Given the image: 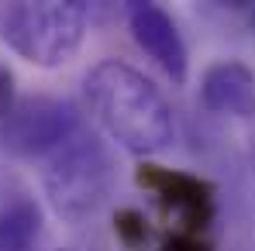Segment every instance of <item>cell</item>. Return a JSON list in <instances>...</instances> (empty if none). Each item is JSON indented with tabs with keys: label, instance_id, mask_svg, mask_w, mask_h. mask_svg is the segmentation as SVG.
I'll return each mask as SVG.
<instances>
[{
	"label": "cell",
	"instance_id": "obj_12",
	"mask_svg": "<svg viewBox=\"0 0 255 251\" xmlns=\"http://www.w3.org/2000/svg\"><path fill=\"white\" fill-rule=\"evenodd\" d=\"M59 251H73V248H59Z\"/></svg>",
	"mask_w": 255,
	"mask_h": 251
},
{
	"label": "cell",
	"instance_id": "obj_9",
	"mask_svg": "<svg viewBox=\"0 0 255 251\" xmlns=\"http://www.w3.org/2000/svg\"><path fill=\"white\" fill-rule=\"evenodd\" d=\"M114 231H118V238L125 241L128 248H141V245L148 241L145 217H141V210H134V207L118 210V217H114Z\"/></svg>",
	"mask_w": 255,
	"mask_h": 251
},
{
	"label": "cell",
	"instance_id": "obj_8",
	"mask_svg": "<svg viewBox=\"0 0 255 251\" xmlns=\"http://www.w3.org/2000/svg\"><path fill=\"white\" fill-rule=\"evenodd\" d=\"M42 231V210L28 186L14 175H0V251H31Z\"/></svg>",
	"mask_w": 255,
	"mask_h": 251
},
{
	"label": "cell",
	"instance_id": "obj_10",
	"mask_svg": "<svg viewBox=\"0 0 255 251\" xmlns=\"http://www.w3.org/2000/svg\"><path fill=\"white\" fill-rule=\"evenodd\" d=\"M159 251H214L207 234H186V231H172L169 238L159 245Z\"/></svg>",
	"mask_w": 255,
	"mask_h": 251
},
{
	"label": "cell",
	"instance_id": "obj_13",
	"mask_svg": "<svg viewBox=\"0 0 255 251\" xmlns=\"http://www.w3.org/2000/svg\"><path fill=\"white\" fill-rule=\"evenodd\" d=\"M252 24H255V17H252Z\"/></svg>",
	"mask_w": 255,
	"mask_h": 251
},
{
	"label": "cell",
	"instance_id": "obj_7",
	"mask_svg": "<svg viewBox=\"0 0 255 251\" xmlns=\"http://www.w3.org/2000/svg\"><path fill=\"white\" fill-rule=\"evenodd\" d=\"M200 100L221 117H255V69L242 59L211 62L200 76Z\"/></svg>",
	"mask_w": 255,
	"mask_h": 251
},
{
	"label": "cell",
	"instance_id": "obj_5",
	"mask_svg": "<svg viewBox=\"0 0 255 251\" xmlns=\"http://www.w3.org/2000/svg\"><path fill=\"white\" fill-rule=\"evenodd\" d=\"M138 186L155 196L176 231L207 234L214 220V186L207 179L162 166H138Z\"/></svg>",
	"mask_w": 255,
	"mask_h": 251
},
{
	"label": "cell",
	"instance_id": "obj_6",
	"mask_svg": "<svg viewBox=\"0 0 255 251\" xmlns=\"http://www.w3.org/2000/svg\"><path fill=\"white\" fill-rule=\"evenodd\" d=\"M128 28L138 48L169 76L172 83H186L190 73V52L179 35V24L172 21L169 10L159 3H131L128 7Z\"/></svg>",
	"mask_w": 255,
	"mask_h": 251
},
{
	"label": "cell",
	"instance_id": "obj_1",
	"mask_svg": "<svg viewBox=\"0 0 255 251\" xmlns=\"http://www.w3.org/2000/svg\"><path fill=\"white\" fill-rule=\"evenodd\" d=\"M86 100L100 127L131 155H155L172 145L176 121L162 89L121 59H104L86 73Z\"/></svg>",
	"mask_w": 255,
	"mask_h": 251
},
{
	"label": "cell",
	"instance_id": "obj_2",
	"mask_svg": "<svg viewBox=\"0 0 255 251\" xmlns=\"http://www.w3.org/2000/svg\"><path fill=\"white\" fill-rule=\"evenodd\" d=\"M86 28L90 7L80 0H0V42L38 69L66 66Z\"/></svg>",
	"mask_w": 255,
	"mask_h": 251
},
{
	"label": "cell",
	"instance_id": "obj_4",
	"mask_svg": "<svg viewBox=\"0 0 255 251\" xmlns=\"http://www.w3.org/2000/svg\"><path fill=\"white\" fill-rule=\"evenodd\" d=\"M80 131V114L69 100L28 96L14 100L10 114L0 121V152L14 159H42L62 148Z\"/></svg>",
	"mask_w": 255,
	"mask_h": 251
},
{
	"label": "cell",
	"instance_id": "obj_11",
	"mask_svg": "<svg viewBox=\"0 0 255 251\" xmlns=\"http://www.w3.org/2000/svg\"><path fill=\"white\" fill-rule=\"evenodd\" d=\"M10 107H14V73L0 62V121L10 114Z\"/></svg>",
	"mask_w": 255,
	"mask_h": 251
},
{
	"label": "cell",
	"instance_id": "obj_3",
	"mask_svg": "<svg viewBox=\"0 0 255 251\" xmlns=\"http://www.w3.org/2000/svg\"><path fill=\"white\" fill-rule=\"evenodd\" d=\"M114 179H118V168H114L107 145L83 127L62 148L48 155L42 172L45 200L66 224L90 220L111 200Z\"/></svg>",
	"mask_w": 255,
	"mask_h": 251
}]
</instances>
